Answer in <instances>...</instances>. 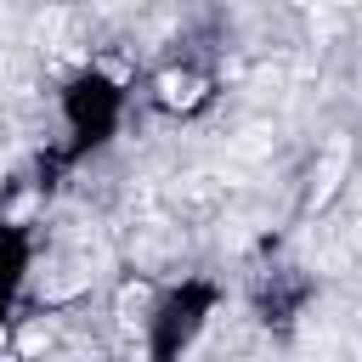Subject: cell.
<instances>
[{"mask_svg":"<svg viewBox=\"0 0 362 362\" xmlns=\"http://www.w3.org/2000/svg\"><path fill=\"white\" fill-rule=\"evenodd\" d=\"M0 345H6V322H0Z\"/></svg>","mask_w":362,"mask_h":362,"instance_id":"5b68a950","label":"cell"},{"mask_svg":"<svg viewBox=\"0 0 362 362\" xmlns=\"http://www.w3.org/2000/svg\"><path fill=\"white\" fill-rule=\"evenodd\" d=\"M17 345H23V356H40V351L51 345V334H45V328L34 322V328H23V339H17Z\"/></svg>","mask_w":362,"mask_h":362,"instance_id":"3957f363","label":"cell"},{"mask_svg":"<svg viewBox=\"0 0 362 362\" xmlns=\"http://www.w3.org/2000/svg\"><path fill=\"white\" fill-rule=\"evenodd\" d=\"M141 300H147V288H141V283H130V288H124V294H119V311H136V305H141Z\"/></svg>","mask_w":362,"mask_h":362,"instance_id":"277c9868","label":"cell"},{"mask_svg":"<svg viewBox=\"0 0 362 362\" xmlns=\"http://www.w3.org/2000/svg\"><path fill=\"white\" fill-rule=\"evenodd\" d=\"M198 96H204V79L198 74H164L158 79V102L164 107H192Z\"/></svg>","mask_w":362,"mask_h":362,"instance_id":"6da1fadb","label":"cell"},{"mask_svg":"<svg viewBox=\"0 0 362 362\" xmlns=\"http://www.w3.org/2000/svg\"><path fill=\"white\" fill-rule=\"evenodd\" d=\"M339 175H345V141H328V153H322V164H317V204H328L334 198V187H339Z\"/></svg>","mask_w":362,"mask_h":362,"instance_id":"7a4b0ae2","label":"cell"}]
</instances>
